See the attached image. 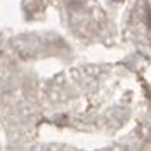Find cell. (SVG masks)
Segmentation results:
<instances>
[{"label": "cell", "instance_id": "6da1fadb", "mask_svg": "<svg viewBox=\"0 0 151 151\" xmlns=\"http://www.w3.org/2000/svg\"><path fill=\"white\" fill-rule=\"evenodd\" d=\"M146 22H148V26L151 27V12H148V17H146Z\"/></svg>", "mask_w": 151, "mask_h": 151}, {"label": "cell", "instance_id": "7a4b0ae2", "mask_svg": "<svg viewBox=\"0 0 151 151\" xmlns=\"http://www.w3.org/2000/svg\"><path fill=\"white\" fill-rule=\"evenodd\" d=\"M148 136L151 137V127H150V129H148Z\"/></svg>", "mask_w": 151, "mask_h": 151}, {"label": "cell", "instance_id": "3957f363", "mask_svg": "<svg viewBox=\"0 0 151 151\" xmlns=\"http://www.w3.org/2000/svg\"><path fill=\"white\" fill-rule=\"evenodd\" d=\"M46 151H49V150H46Z\"/></svg>", "mask_w": 151, "mask_h": 151}]
</instances>
